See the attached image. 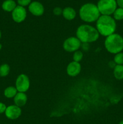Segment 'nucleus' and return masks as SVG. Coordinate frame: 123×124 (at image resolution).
<instances>
[{
    "mask_svg": "<svg viewBox=\"0 0 123 124\" xmlns=\"http://www.w3.org/2000/svg\"><path fill=\"white\" fill-rule=\"evenodd\" d=\"M96 26L99 34L107 37L114 33L116 24L114 18L110 16L101 15L96 21Z\"/></svg>",
    "mask_w": 123,
    "mask_h": 124,
    "instance_id": "f257e3e1",
    "label": "nucleus"
},
{
    "mask_svg": "<svg viewBox=\"0 0 123 124\" xmlns=\"http://www.w3.org/2000/svg\"><path fill=\"white\" fill-rule=\"evenodd\" d=\"M31 2V0H18V3L19 6L22 7H25V6L30 5Z\"/></svg>",
    "mask_w": 123,
    "mask_h": 124,
    "instance_id": "412c9836",
    "label": "nucleus"
},
{
    "mask_svg": "<svg viewBox=\"0 0 123 124\" xmlns=\"http://www.w3.org/2000/svg\"><path fill=\"white\" fill-rule=\"evenodd\" d=\"M15 84V87L18 92L25 93L30 88V79L26 75L21 74L17 78Z\"/></svg>",
    "mask_w": 123,
    "mask_h": 124,
    "instance_id": "423d86ee",
    "label": "nucleus"
},
{
    "mask_svg": "<svg viewBox=\"0 0 123 124\" xmlns=\"http://www.w3.org/2000/svg\"><path fill=\"white\" fill-rule=\"evenodd\" d=\"M76 35L81 42L89 43L96 41L99 38L100 34L94 27L88 24H83L78 27Z\"/></svg>",
    "mask_w": 123,
    "mask_h": 124,
    "instance_id": "f03ea898",
    "label": "nucleus"
},
{
    "mask_svg": "<svg viewBox=\"0 0 123 124\" xmlns=\"http://www.w3.org/2000/svg\"><path fill=\"white\" fill-rule=\"evenodd\" d=\"M114 62L116 65H123V53L120 52L115 54L114 57Z\"/></svg>",
    "mask_w": 123,
    "mask_h": 124,
    "instance_id": "6ab92c4d",
    "label": "nucleus"
},
{
    "mask_svg": "<svg viewBox=\"0 0 123 124\" xmlns=\"http://www.w3.org/2000/svg\"><path fill=\"white\" fill-rule=\"evenodd\" d=\"M104 46L107 51L112 54H117L123 50V38L118 33H113L107 36Z\"/></svg>",
    "mask_w": 123,
    "mask_h": 124,
    "instance_id": "20e7f679",
    "label": "nucleus"
},
{
    "mask_svg": "<svg viewBox=\"0 0 123 124\" xmlns=\"http://www.w3.org/2000/svg\"><path fill=\"white\" fill-rule=\"evenodd\" d=\"M81 46V42L77 37H69L63 42L64 50L68 52H75L78 50Z\"/></svg>",
    "mask_w": 123,
    "mask_h": 124,
    "instance_id": "0eeeda50",
    "label": "nucleus"
},
{
    "mask_svg": "<svg viewBox=\"0 0 123 124\" xmlns=\"http://www.w3.org/2000/svg\"><path fill=\"white\" fill-rule=\"evenodd\" d=\"M113 75L116 79H123V65H116L115 66Z\"/></svg>",
    "mask_w": 123,
    "mask_h": 124,
    "instance_id": "dca6fc26",
    "label": "nucleus"
},
{
    "mask_svg": "<svg viewBox=\"0 0 123 124\" xmlns=\"http://www.w3.org/2000/svg\"><path fill=\"white\" fill-rule=\"evenodd\" d=\"M81 71V65L79 62L72 61L68 64L66 69V72L69 76L74 77L78 75Z\"/></svg>",
    "mask_w": 123,
    "mask_h": 124,
    "instance_id": "9b49d317",
    "label": "nucleus"
},
{
    "mask_svg": "<svg viewBox=\"0 0 123 124\" xmlns=\"http://www.w3.org/2000/svg\"><path fill=\"white\" fill-rule=\"evenodd\" d=\"M79 15L83 21L93 23L97 21L100 16V13L96 5L92 3H86L80 7Z\"/></svg>",
    "mask_w": 123,
    "mask_h": 124,
    "instance_id": "7ed1b4c3",
    "label": "nucleus"
},
{
    "mask_svg": "<svg viewBox=\"0 0 123 124\" xmlns=\"http://www.w3.org/2000/svg\"><path fill=\"white\" fill-rule=\"evenodd\" d=\"M1 30H0V40H1Z\"/></svg>",
    "mask_w": 123,
    "mask_h": 124,
    "instance_id": "bb28decb",
    "label": "nucleus"
},
{
    "mask_svg": "<svg viewBox=\"0 0 123 124\" xmlns=\"http://www.w3.org/2000/svg\"><path fill=\"white\" fill-rule=\"evenodd\" d=\"M10 66L7 64H3L0 66V76L6 77L9 74Z\"/></svg>",
    "mask_w": 123,
    "mask_h": 124,
    "instance_id": "f3484780",
    "label": "nucleus"
},
{
    "mask_svg": "<svg viewBox=\"0 0 123 124\" xmlns=\"http://www.w3.org/2000/svg\"><path fill=\"white\" fill-rule=\"evenodd\" d=\"M16 6L15 1L13 0H6L2 4V8L7 12H12Z\"/></svg>",
    "mask_w": 123,
    "mask_h": 124,
    "instance_id": "4468645a",
    "label": "nucleus"
},
{
    "mask_svg": "<svg viewBox=\"0 0 123 124\" xmlns=\"http://www.w3.org/2000/svg\"><path fill=\"white\" fill-rule=\"evenodd\" d=\"M97 7L100 14L102 15L110 16L117 8L116 0H99Z\"/></svg>",
    "mask_w": 123,
    "mask_h": 124,
    "instance_id": "39448f33",
    "label": "nucleus"
},
{
    "mask_svg": "<svg viewBox=\"0 0 123 124\" xmlns=\"http://www.w3.org/2000/svg\"><path fill=\"white\" fill-rule=\"evenodd\" d=\"M12 19L16 23H22L25 20L27 17L26 9L22 6H16L12 12Z\"/></svg>",
    "mask_w": 123,
    "mask_h": 124,
    "instance_id": "6e6552de",
    "label": "nucleus"
},
{
    "mask_svg": "<svg viewBox=\"0 0 123 124\" xmlns=\"http://www.w3.org/2000/svg\"><path fill=\"white\" fill-rule=\"evenodd\" d=\"M2 44H1L0 43V50H1V48H2Z\"/></svg>",
    "mask_w": 123,
    "mask_h": 124,
    "instance_id": "393cba45",
    "label": "nucleus"
},
{
    "mask_svg": "<svg viewBox=\"0 0 123 124\" xmlns=\"http://www.w3.org/2000/svg\"><path fill=\"white\" fill-rule=\"evenodd\" d=\"M27 102V96L25 93L18 92L14 97V102L16 106L22 107L26 104Z\"/></svg>",
    "mask_w": 123,
    "mask_h": 124,
    "instance_id": "f8f14e48",
    "label": "nucleus"
},
{
    "mask_svg": "<svg viewBox=\"0 0 123 124\" xmlns=\"http://www.w3.org/2000/svg\"><path fill=\"white\" fill-rule=\"evenodd\" d=\"M62 12H63V9L62 8L59 7H56L54 8L53 10V13L55 15L57 16H59L61 14H62Z\"/></svg>",
    "mask_w": 123,
    "mask_h": 124,
    "instance_id": "4be33fe9",
    "label": "nucleus"
},
{
    "mask_svg": "<svg viewBox=\"0 0 123 124\" xmlns=\"http://www.w3.org/2000/svg\"><path fill=\"white\" fill-rule=\"evenodd\" d=\"M83 54L82 52L80 51H76L74 52L73 54V59L74 61L79 62L82 59H83Z\"/></svg>",
    "mask_w": 123,
    "mask_h": 124,
    "instance_id": "aec40b11",
    "label": "nucleus"
},
{
    "mask_svg": "<svg viewBox=\"0 0 123 124\" xmlns=\"http://www.w3.org/2000/svg\"><path fill=\"white\" fill-rule=\"evenodd\" d=\"M117 5L121 8H123V0H116Z\"/></svg>",
    "mask_w": 123,
    "mask_h": 124,
    "instance_id": "b1692460",
    "label": "nucleus"
},
{
    "mask_svg": "<svg viewBox=\"0 0 123 124\" xmlns=\"http://www.w3.org/2000/svg\"><path fill=\"white\" fill-rule=\"evenodd\" d=\"M62 15L67 20H72L76 16V12L73 8L70 7H65L63 9Z\"/></svg>",
    "mask_w": 123,
    "mask_h": 124,
    "instance_id": "ddd939ff",
    "label": "nucleus"
},
{
    "mask_svg": "<svg viewBox=\"0 0 123 124\" xmlns=\"http://www.w3.org/2000/svg\"><path fill=\"white\" fill-rule=\"evenodd\" d=\"M115 20L121 21L123 19V8H117L113 13Z\"/></svg>",
    "mask_w": 123,
    "mask_h": 124,
    "instance_id": "a211bd4d",
    "label": "nucleus"
},
{
    "mask_svg": "<svg viewBox=\"0 0 123 124\" xmlns=\"http://www.w3.org/2000/svg\"><path fill=\"white\" fill-rule=\"evenodd\" d=\"M6 108H7V107L5 105L4 103L0 102V114H2L5 113L6 111Z\"/></svg>",
    "mask_w": 123,
    "mask_h": 124,
    "instance_id": "5701e85b",
    "label": "nucleus"
},
{
    "mask_svg": "<svg viewBox=\"0 0 123 124\" xmlns=\"http://www.w3.org/2000/svg\"><path fill=\"white\" fill-rule=\"evenodd\" d=\"M22 111L20 107L16 105H12L7 107L5 111L6 116L11 120H14L20 117Z\"/></svg>",
    "mask_w": 123,
    "mask_h": 124,
    "instance_id": "1a4fd4ad",
    "label": "nucleus"
},
{
    "mask_svg": "<svg viewBox=\"0 0 123 124\" xmlns=\"http://www.w3.org/2000/svg\"><path fill=\"white\" fill-rule=\"evenodd\" d=\"M119 124H123V121H120V122H119Z\"/></svg>",
    "mask_w": 123,
    "mask_h": 124,
    "instance_id": "a878e982",
    "label": "nucleus"
},
{
    "mask_svg": "<svg viewBox=\"0 0 123 124\" xmlns=\"http://www.w3.org/2000/svg\"><path fill=\"white\" fill-rule=\"evenodd\" d=\"M17 93H18V90L16 87H13V86L7 87L4 92V94L5 97H6L7 98H9V99L14 98Z\"/></svg>",
    "mask_w": 123,
    "mask_h": 124,
    "instance_id": "2eb2a0df",
    "label": "nucleus"
},
{
    "mask_svg": "<svg viewBox=\"0 0 123 124\" xmlns=\"http://www.w3.org/2000/svg\"><path fill=\"white\" fill-rule=\"evenodd\" d=\"M28 10L31 14L36 16L42 15L44 12L43 6L38 1L31 2L28 6Z\"/></svg>",
    "mask_w": 123,
    "mask_h": 124,
    "instance_id": "9d476101",
    "label": "nucleus"
}]
</instances>
